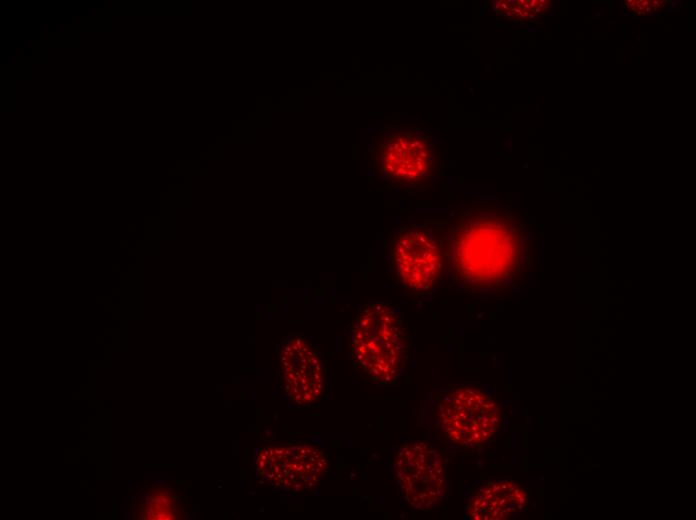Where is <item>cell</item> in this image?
I'll return each instance as SVG.
<instances>
[{
    "label": "cell",
    "instance_id": "obj_9",
    "mask_svg": "<svg viewBox=\"0 0 696 520\" xmlns=\"http://www.w3.org/2000/svg\"><path fill=\"white\" fill-rule=\"evenodd\" d=\"M524 492L510 482H496L481 489L470 508L473 519H501L520 510Z\"/></svg>",
    "mask_w": 696,
    "mask_h": 520
},
{
    "label": "cell",
    "instance_id": "obj_1",
    "mask_svg": "<svg viewBox=\"0 0 696 520\" xmlns=\"http://www.w3.org/2000/svg\"><path fill=\"white\" fill-rule=\"evenodd\" d=\"M443 253L453 283L470 290L505 287L522 269L524 227L505 209L474 207L451 226Z\"/></svg>",
    "mask_w": 696,
    "mask_h": 520
},
{
    "label": "cell",
    "instance_id": "obj_5",
    "mask_svg": "<svg viewBox=\"0 0 696 520\" xmlns=\"http://www.w3.org/2000/svg\"><path fill=\"white\" fill-rule=\"evenodd\" d=\"M395 475L403 498L418 510L434 508L447 489L443 458L424 442L406 444L399 449Z\"/></svg>",
    "mask_w": 696,
    "mask_h": 520
},
{
    "label": "cell",
    "instance_id": "obj_10",
    "mask_svg": "<svg viewBox=\"0 0 696 520\" xmlns=\"http://www.w3.org/2000/svg\"><path fill=\"white\" fill-rule=\"evenodd\" d=\"M508 14L527 17L539 15L541 12L545 11L546 4L544 1H514L508 2Z\"/></svg>",
    "mask_w": 696,
    "mask_h": 520
},
{
    "label": "cell",
    "instance_id": "obj_3",
    "mask_svg": "<svg viewBox=\"0 0 696 520\" xmlns=\"http://www.w3.org/2000/svg\"><path fill=\"white\" fill-rule=\"evenodd\" d=\"M438 419L451 441L463 447H476L494 434L499 410L496 402L481 390L459 387L442 398Z\"/></svg>",
    "mask_w": 696,
    "mask_h": 520
},
{
    "label": "cell",
    "instance_id": "obj_2",
    "mask_svg": "<svg viewBox=\"0 0 696 520\" xmlns=\"http://www.w3.org/2000/svg\"><path fill=\"white\" fill-rule=\"evenodd\" d=\"M356 363L374 381L394 383L407 362V336L398 312L384 303H371L356 316L352 330Z\"/></svg>",
    "mask_w": 696,
    "mask_h": 520
},
{
    "label": "cell",
    "instance_id": "obj_8",
    "mask_svg": "<svg viewBox=\"0 0 696 520\" xmlns=\"http://www.w3.org/2000/svg\"><path fill=\"white\" fill-rule=\"evenodd\" d=\"M295 351L297 356L286 357L281 363L283 369L282 382L290 399L298 404H309L316 401L323 390V371L317 353L304 341L297 339Z\"/></svg>",
    "mask_w": 696,
    "mask_h": 520
},
{
    "label": "cell",
    "instance_id": "obj_11",
    "mask_svg": "<svg viewBox=\"0 0 696 520\" xmlns=\"http://www.w3.org/2000/svg\"><path fill=\"white\" fill-rule=\"evenodd\" d=\"M626 6L629 7L633 12L635 13H652V11H656L657 7H661L663 5L662 1H628L626 2Z\"/></svg>",
    "mask_w": 696,
    "mask_h": 520
},
{
    "label": "cell",
    "instance_id": "obj_6",
    "mask_svg": "<svg viewBox=\"0 0 696 520\" xmlns=\"http://www.w3.org/2000/svg\"><path fill=\"white\" fill-rule=\"evenodd\" d=\"M258 462L262 477L295 490L314 487L327 470L323 452L307 445L267 448L261 451Z\"/></svg>",
    "mask_w": 696,
    "mask_h": 520
},
{
    "label": "cell",
    "instance_id": "obj_7",
    "mask_svg": "<svg viewBox=\"0 0 696 520\" xmlns=\"http://www.w3.org/2000/svg\"><path fill=\"white\" fill-rule=\"evenodd\" d=\"M374 163L387 179L413 184L431 173L432 150L424 138L397 132L376 148Z\"/></svg>",
    "mask_w": 696,
    "mask_h": 520
},
{
    "label": "cell",
    "instance_id": "obj_4",
    "mask_svg": "<svg viewBox=\"0 0 696 520\" xmlns=\"http://www.w3.org/2000/svg\"><path fill=\"white\" fill-rule=\"evenodd\" d=\"M392 269L410 290L424 292L440 280L444 253L431 231L422 225L402 227L390 248Z\"/></svg>",
    "mask_w": 696,
    "mask_h": 520
}]
</instances>
